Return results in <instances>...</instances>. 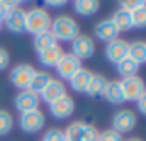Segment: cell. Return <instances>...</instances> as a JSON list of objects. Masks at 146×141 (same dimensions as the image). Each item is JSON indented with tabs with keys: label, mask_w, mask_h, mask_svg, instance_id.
<instances>
[{
	"label": "cell",
	"mask_w": 146,
	"mask_h": 141,
	"mask_svg": "<svg viewBox=\"0 0 146 141\" xmlns=\"http://www.w3.org/2000/svg\"><path fill=\"white\" fill-rule=\"evenodd\" d=\"M51 34L54 36L56 43H72L76 36L80 34V26L78 22L70 15H58L54 21H51Z\"/></svg>",
	"instance_id": "6da1fadb"
},
{
	"label": "cell",
	"mask_w": 146,
	"mask_h": 141,
	"mask_svg": "<svg viewBox=\"0 0 146 141\" xmlns=\"http://www.w3.org/2000/svg\"><path fill=\"white\" fill-rule=\"evenodd\" d=\"M51 29V15L44 7H33L26 10V31L31 34H41Z\"/></svg>",
	"instance_id": "7a4b0ae2"
},
{
	"label": "cell",
	"mask_w": 146,
	"mask_h": 141,
	"mask_svg": "<svg viewBox=\"0 0 146 141\" xmlns=\"http://www.w3.org/2000/svg\"><path fill=\"white\" fill-rule=\"evenodd\" d=\"M63 133H65V141H97L99 138L97 128L83 121L72 122Z\"/></svg>",
	"instance_id": "3957f363"
},
{
	"label": "cell",
	"mask_w": 146,
	"mask_h": 141,
	"mask_svg": "<svg viewBox=\"0 0 146 141\" xmlns=\"http://www.w3.org/2000/svg\"><path fill=\"white\" fill-rule=\"evenodd\" d=\"M36 73V68L29 63H19L15 65L10 73H9V80L10 83L15 87V88H21V90H27L29 85H31V80Z\"/></svg>",
	"instance_id": "277c9868"
},
{
	"label": "cell",
	"mask_w": 146,
	"mask_h": 141,
	"mask_svg": "<svg viewBox=\"0 0 146 141\" xmlns=\"http://www.w3.org/2000/svg\"><path fill=\"white\" fill-rule=\"evenodd\" d=\"M44 124H46V116H44V112L39 110V109L24 112V114H21V117H19V126H21V129H22L24 133H27V134H36V133H39V131L44 128Z\"/></svg>",
	"instance_id": "5b68a950"
},
{
	"label": "cell",
	"mask_w": 146,
	"mask_h": 141,
	"mask_svg": "<svg viewBox=\"0 0 146 141\" xmlns=\"http://www.w3.org/2000/svg\"><path fill=\"white\" fill-rule=\"evenodd\" d=\"M2 24H5V27L10 31V33H15V34H21L26 31V10L19 5V3H14L7 15L3 17Z\"/></svg>",
	"instance_id": "8992f818"
},
{
	"label": "cell",
	"mask_w": 146,
	"mask_h": 141,
	"mask_svg": "<svg viewBox=\"0 0 146 141\" xmlns=\"http://www.w3.org/2000/svg\"><path fill=\"white\" fill-rule=\"evenodd\" d=\"M138 124V116L131 109H121L112 116V129L117 131L119 134L122 133H131Z\"/></svg>",
	"instance_id": "52a82bcc"
},
{
	"label": "cell",
	"mask_w": 146,
	"mask_h": 141,
	"mask_svg": "<svg viewBox=\"0 0 146 141\" xmlns=\"http://www.w3.org/2000/svg\"><path fill=\"white\" fill-rule=\"evenodd\" d=\"M121 88H122L124 99L131 100V102H136L146 92L145 80L139 75H134V76H129V78H122L121 80Z\"/></svg>",
	"instance_id": "ba28073f"
},
{
	"label": "cell",
	"mask_w": 146,
	"mask_h": 141,
	"mask_svg": "<svg viewBox=\"0 0 146 141\" xmlns=\"http://www.w3.org/2000/svg\"><path fill=\"white\" fill-rule=\"evenodd\" d=\"M95 53V41L87 34H78L72 41V55L76 56L80 61L92 58Z\"/></svg>",
	"instance_id": "9c48e42d"
},
{
	"label": "cell",
	"mask_w": 146,
	"mask_h": 141,
	"mask_svg": "<svg viewBox=\"0 0 146 141\" xmlns=\"http://www.w3.org/2000/svg\"><path fill=\"white\" fill-rule=\"evenodd\" d=\"M39 104H41L39 94L31 92L29 88L27 90H19V94L14 99V106L21 114L29 112V110H36V109H39Z\"/></svg>",
	"instance_id": "30bf717a"
},
{
	"label": "cell",
	"mask_w": 146,
	"mask_h": 141,
	"mask_svg": "<svg viewBox=\"0 0 146 141\" xmlns=\"http://www.w3.org/2000/svg\"><path fill=\"white\" fill-rule=\"evenodd\" d=\"M82 68H83L82 61L76 56H73L72 53H65L63 58L60 60V63L56 65V71H58L60 78H65V80H70L73 75Z\"/></svg>",
	"instance_id": "8fae6325"
},
{
	"label": "cell",
	"mask_w": 146,
	"mask_h": 141,
	"mask_svg": "<svg viewBox=\"0 0 146 141\" xmlns=\"http://www.w3.org/2000/svg\"><path fill=\"white\" fill-rule=\"evenodd\" d=\"M127 48H129V43L121 39V37H117V39L107 43V46H106V58L110 63L117 65L119 61L127 58Z\"/></svg>",
	"instance_id": "7c38bea8"
},
{
	"label": "cell",
	"mask_w": 146,
	"mask_h": 141,
	"mask_svg": "<svg viewBox=\"0 0 146 141\" xmlns=\"http://www.w3.org/2000/svg\"><path fill=\"white\" fill-rule=\"evenodd\" d=\"M73 110H75V100L68 94L65 97L54 100L53 104H49V112L54 119H66L73 114Z\"/></svg>",
	"instance_id": "4fadbf2b"
},
{
	"label": "cell",
	"mask_w": 146,
	"mask_h": 141,
	"mask_svg": "<svg viewBox=\"0 0 146 141\" xmlns=\"http://www.w3.org/2000/svg\"><path fill=\"white\" fill-rule=\"evenodd\" d=\"M65 95H66V87H65V83L61 80H56V78H53L44 87V90L39 94V97L48 104H53L54 100H58V99H61Z\"/></svg>",
	"instance_id": "5bb4252c"
},
{
	"label": "cell",
	"mask_w": 146,
	"mask_h": 141,
	"mask_svg": "<svg viewBox=\"0 0 146 141\" xmlns=\"http://www.w3.org/2000/svg\"><path fill=\"white\" fill-rule=\"evenodd\" d=\"M63 55H65V51H63V48L60 44H54V46H51V48L37 53L39 63L42 67H46V68H56V65L60 63V60L63 58Z\"/></svg>",
	"instance_id": "9a60e30c"
},
{
	"label": "cell",
	"mask_w": 146,
	"mask_h": 141,
	"mask_svg": "<svg viewBox=\"0 0 146 141\" xmlns=\"http://www.w3.org/2000/svg\"><path fill=\"white\" fill-rule=\"evenodd\" d=\"M95 36H97V39H100L104 43H110V41L117 39L119 31L110 19H104L95 26Z\"/></svg>",
	"instance_id": "2e32d148"
},
{
	"label": "cell",
	"mask_w": 146,
	"mask_h": 141,
	"mask_svg": "<svg viewBox=\"0 0 146 141\" xmlns=\"http://www.w3.org/2000/svg\"><path fill=\"white\" fill-rule=\"evenodd\" d=\"M92 75H94V73L90 70H87V68L78 70L72 78H70L72 88L75 92H78V94H85L87 88H88V83H90V80H92Z\"/></svg>",
	"instance_id": "e0dca14e"
},
{
	"label": "cell",
	"mask_w": 146,
	"mask_h": 141,
	"mask_svg": "<svg viewBox=\"0 0 146 141\" xmlns=\"http://www.w3.org/2000/svg\"><path fill=\"white\" fill-rule=\"evenodd\" d=\"M104 97L109 104H114V106H121L122 102H126L124 99V94H122V88H121V82L117 80H112L107 83V88L104 92Z\"/></svg>",
	"instance_id": "ac0fdd59"
},
{
	"label": "cell",
	"mask_w": 146,
	"mask_h": 141,
	"mask_svg": "<svg viewBox=\"0 0 146 141\" xmlns=\"http://www.w3.org/2000/svg\"><path fill=\"white\" fill-rule=\"evenodd\" d=\"M99 9H100L99 0H76V2H73V10L82 17H90V15L97 14Z\"/></svg>",
	"instance_id": "d6986e66"
},
{
	"label": "cell",
	"mask_w": 146,
	"mask_h": 141,
	"mask_svg": "<svg viewBox=\"0 0 146 141\" xmlns=\"http://www.w3.org/2000/svg\"><path fill=\"white\" fill-rule=\"evenodd\" d=\"M107 83L109 80L104 76V75H99V73H94L92 75V80L88 83V88L85 94H88L90 97H104V92L107 88Z\"/></svg>",
	"instance_id": "ffe728a7"
},
{
	"label": "cell",
	"mask_w": 146,
	"mask_h": 141,
	"mask_svg": "<svg viewBox=\"0 0 146 141\" xmlns=\"http://www.w3.org/2000/svg\"><path fill=\"white\" fill-rule=\"evenodd\" d=\"M110 21L114 22V26L117 27V31H119V33H126V31L133 29L131 12H127V10L121 9V7L114 12V15H112V19H110Z\"/></svg>",
	"instance_id": "44dd1931"
},
{
	"label": "cell",
	"mask_w": 146,
	"mask_h": 141,
	"mask_svg": "<svg viewBox=\"0 0 146 141\" xmlns=\"http://www.w3.org/2000/svg\"><path fill=\"white\" fill-rule=\"evenodd\" d=\"M127 58H131L134 63L141 65L146 63V43L145 41H134V43H129V48H127Z\"/></svg>",
	"instance_id": "7402d4cb"
},
{
	"label": "cell",
	"mask_w": 146,
	"mask_h": 141,
	"mask_svg": "<svg viewBox=\"0 0 146 141\" xmlns=\"http://www.w3.org/2000/svg\"><path fill=\"white\" fill-rule=\"evenodd\" d=\"M53 80V76L48 73V71H37L34 73L33 80H31V85H29V90L34 92V94H41L44 90V87Z\"/></svg>",
	"instance_id": "603a6c76"
},
{
	"label": "cell",
	"mask_w": 146,
	"mask_h": 141,
	"mask_svg": "<svg viewBox=\"0 0 146 141\" xmlns=\"http://www.w3.org/2000/svg\"><path fill=\"white\" fill-rule=\"evenodd\" d=\"M54 44H58V43H56L54 36L51 34V31H46V33H41V34L34 36V49L37 53H41V51L54 46Z\"/></svg>",
	"instance_id": "cb8c5ba5"
},
{
	"label": "cell",
	"mask_w": 146,
	"mask_h": 141,
	"mask_svg": "<svg viewBox=\"0 0 146 141\" xmlns=\"http://www.w3.org/2000/svg\"><path fill=\"white\" fill-rule=\"evenodd\" d=\"M115 67H117L119 75H122V78L134 76V75H138V70H139V65H138V63H134L131 58H124V60H122V61H119Z\"/></svg>",
	"instance_id": "d4e9b609"
},
{
	"label": "cell",
	"mask_w": 146,
	"mask_h": 141,
	"mask_svg": "<svg viewBox=\"0 0 146 141\" xmlns=\"http://www.w3.org/2000/svg\"><path fill=\"white\" fill-rule=\"evenodd\" d=\"M14 128V116L5 110V109H0V138L2 136H7Z\"/></svg>",
	"instance_id": "484cf974"
},
{
	"label": "cell",
	"mask_w": 146,
	"mask_h": 141,
	"mask_svg": "<svg viewBox=\"0 0 146 141\" xmlns=\"http://www.w3.org/2000/svg\"><path fill=\"white\" fill-rule=\"evenodd\" d=\"M131 19H133V27L145 29L146 27V3L143 7H139V9L131 12Z\"/></svg>",
	"instance_id": "4316f807"
},
{
	"label": "cell",
	"mask_w": 146,
	"mask_h": 141,
	"mask_svg": "<svg viewBox=\"0 0 146 141\" xmlns=\"http://www.w3.org/2000/svg\"><path fill=\"white\" fill-rule=\"evenodd\" d=\"M97 141H124V138H122V134H119L117 131H114V129L110 128V129L100 131Z\"/></svg>",
	"instance_id": "83f0119b"
},
{
	"label": "cell",
	"mask_w": 146,
	"mask_h": 141,
	"mask_svg": "<svg viewBox=\"0 0 146 141\" xmlns=\"http://www.w3.org/2000/svg\"><path fill=\"white\" fill-rule=\"evenodd\" d=\"M41 141H65V133L58 128H51L46 131V134L42 136Z\"/></svg>",
	"instance_id": "f1b7e54d"
},
{
	"label": "cell",
	"mask_w": 146,
	"mask_h": 141,
	"mask_svg": "<svg viewBox=\"0 0 146 141\" xmlns=\"http://www.w3.org/2000/svg\"><path fill=\"white\" fill-rule=\"evenodd\" d=\"M146 2L143 0H124V2H121L119 5H121V9H124V10H127V12H133V10H136V9H139V7H143Z\"/></svg>",
	"instance_id": "f546056e"
},
{
	"label": "cell",
	"mask_w": 146,
	"mask_h": 141,
	"mask_svg": "<svg viewBox=\"0 0 146 141\" xmlns=\"http://www.w3.org/2000/svg\"><path fill=\"white\" fill-rule=\"evenodd\" d=\"M9 63H10V55H9V51H7L5 48H0V71L5 70V68L9 67Z\"/></svg>",
	"instance_id": "4dcf8cb0"
},
{
	"label": "cell",
	"mask_w": 146,
	"mask_h": 141,
	"mask_svg": "<svg viewBox=\"0 0 146 141\" xmlns=\"http://www.w3.org/2000/svg\"><path fill=\"white\" fill-rule=\"evenodd\" d=\"M14 3H17V2H5V0H0V21H3V17L7 15L9 9H10Z\"/></svg>",
	"instance_id": "1f68e13d"
},
{
	"label": "cell",
	"mask_w": 146,
	"mask_h": 141,
	"mask_svg": "<svg viewBox=\"0 0 146 141\" xmlns=\"http://www.w3.org/2000/svg\"><path fill=\"white\" fill-rule=\"evenodd\" d=\"M136 104H138V110H139L143 116H146V92L136 100Z\"/></svg>",
	"instance_id": "d6a6232c"
},
{
	"label": "cell",
	"mask_w": 146,
	"mask_h": 141,
	"mask_svg": "<svg viewBox=\"0 0 146 141\" xmlns=\"http://www.w3.org/2000/svg\"><path fill=\"white\" fill-rule=\"evenodd\" d=\"M46 5L54 7V9H61V7L66 5V2H65V0H46Z\"/></svg>",
	"instance_id": "836d02e7"
},
{
	"label": "cell",
	"mask_w": 146,
	"mask_h": 141,
	"mask_svg": "<svg viewBox=\"0 0 146 141\" xmlns=\"http://www.w3.org/2000/svg\"><path fill=\"white\" fill-rule=\"evenodd\" d=\"M124 141H143L141 138H129V140H124Z\"/></svg>",
	"instance_id": "e575fe53"
},
{
	"label": "cell",
	"mask_w": 146,
	"mask_h": 141,
	"mask_svg": "<svg viewBox=\"0 0 146 141\" xmlns=\"http://www.w3.org/2000/svg\"><path fill=\"white\" fill-rule=\"evenodd\" d=\"M2 26H3V24H2V21H0V31H2Z\"/></svg>",
	"instance_id": "d590c367"
}]
</instances>
